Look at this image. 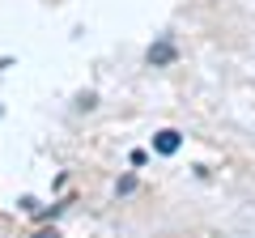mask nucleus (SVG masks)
Listing matches in <instances>:
<instances>
[{
  "mask_svg": "<svg viewBox=\"0 0 255 238\" xmlns=\"http://www.w3.org/2000/svg\"><path fill=\"white\" fill-rule=\"evenodd\" d=\"M170 55H174V47H170V43H162V47H153V51H149V64H166Z\"/></svg>",
  "mask_w": 255,
  "mask_h": 238,
  "instance_id": "2",
  "label": "nucleus"
},
{
  "mask_svg": "<svg viewBox=\"0 0 255 238\" xmlns=\"http://www.w3.org/2000/svg\"><path fill=\"white\" fill-rule=\"evenodd\" d=\"M34 238H60V234H55V230H38Z\"/></svg>",
  "mask_w": 255,
  "mask_h": 238,
  "instance_id": "3",
  "label": "nucleus"
},
{
  "mask_svg": "<svg viewBox=\"0 0 255 238\" xmlns=\"http://www.w3.org/2000/svg\"><path fill=\"white\" fill-rule=\"evenodd\" d=\"M179 145H183V136H179L174 128H166V132H157V136H153V149H157V153H179Z\"/></svg>",
  "mask_w": 255,
  "mask_h": 238,
  "instance_id": "1",
  "label": "nucleus"
}]
</instances>
